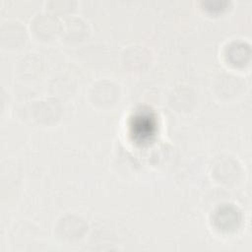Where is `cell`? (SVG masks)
Here are the masks:
<instances>
[{"mask_svg": "<svg viewBox=\"0 0 252 252\" xmlns=\"http://www.w3.org/2000/svg\"><path fill=\"white\" fill-rule=\"evenodd\" d=\"M243 168L240 161L233 156L221 155L212 164V175L221 184H234L240 180Z\"/></svg>", "mask_w": 252, "mask_h": 252, "instance_id": "1", "label": "cell"}, {"mask_svg": "<svg viewBox=\"0 0 252 252\" xmlns=\"http://www.w3.org/2000/svg\"><path fill=\"white\" fill-rule=\"evenodd\" d=\"M30 31L37 40L48 41L59 35L60 22L48 11L38 12L30 21Z\"/></svg>", "mask_w": 252, "mask_h": 252, "instance_id": "2", "label": "cell"}, {"mask_svg": "<svg viewBox=\"0 0 252 252\" xmlns=\"http://www.w3.org/2000/svg\"><path fill=\"white\" fill-rule=\"evenodd\" d=\"M119 86L114 82L102 79L94 82L89 90V100L97 107H109L113 105L119 97Z\"/></svg>", "mask_w": 252, "mask_h": 252, "instance_id": "3", "label": "cell"}, {"mask_svg": "<svg viewBox=\"0 0 252 252\" xmlns=\"http://www.w3.org/2000/svg\"><path fill=\"white\" fill-rule=\"evenodd\" d=\"M31 116L39 125H52L61 116V105L55 98L44 97L37 99L31 105Z\"/></svg>", "mask_w": 252, "mask_h": 252, "instance_id": "4", "label": "cell"}, {"mask_svg": "<svg viewBox=\"0 0 252 252\" xmlns=\"http://www.w3.org/2000/svg\"><path fill=\"white\" fill-rule=\"evenodd\" d=\"M88 223L85 220L75 214H67L62 216L56 224L57 236L66 241L79 240L86 234Z\"/></svg>", "mask_w": 252, "mask_h": 252, "instance_id": "5", "label": "cell"}, {"mask_svg": "<svg viewBox=\"0 0 252 252\" xmlns=\"http://www.w3.org/2000/svg\"><path fill=\"white\" fill-rule=\"evenodd\" d=\"M27 40V30L17 20H8L2 23L0 28V43L4 48L17 49L23 46Z\"/></svg>", "mask_w": 252, "mask_h": 252, "instance_id": "6", "label": "cell"}, {"mask_svg": "<svg viewBox=\"0 0 252 252\" xmlns=\"http://www.w3.org/2000/svg\"><path fill=\"white\" fill-rule=\"evenodd\" d=\"M244 87L242 78L234 73H220L215 80L214 91L220 98L229 99L241 94Z\"/></svg>", "mask_w": 252, "mask_h": 252, "instance_id": "7", "label": "cell"}, {"mask_svg": "<svg viewBox=\"0 0 252 252\" xmlns=\"http://www.w3.org/2000/svg\"><path fill=\"white\" fill-rule=\"evenodd\" d=\"M87 23L78 16H67L60 22L59 35L67 43H78L88 35Z\"/></svg>", "mask_w": 252, "mask_h": 252, "instance_id": "8", "label": "cell"}, {"mask_svg": "<svg viewBox=\"0 0 252 252\" xmlns=\"http://www.w3.org/2000/svg\"><path fill=\"white\" fill-rule=\"evenodd\" d=\"M222 55L225 62L230 66H245L250 60V45L242 40H232L224 46Z\"/></svg>", "mask_w": 252, "mask_h": 252, "instance_id": "9", "label": "cell"}, {"mask_svg": "<svg viewBox=\"0 0 252 252\" xmlns=\"http://www.w3.org/2000/svg\"><path fill=\"white\" fill-rule=\"evenodd\" d=\"M148 50L144 46L134 45L129 46L124 50L122 54L124 60L123 63L126 67L131 69H140L148 64L150 56Z\"/></svg>", "mask_w": 252, "mask_h": 252, "instance_id": "10", "label": "cell"}, {"mask_svg": "<svg viewBox=\"0 0 252 252\" xmlns=\"http://www.w3.org/2000/svg\"><path fill=\"white\" fill-rule=\"evenodd\" d=\"M182 101L181 111H186L191 108V104L194 103V94L191 89L186 87H180L170 94L169 104L172 108H177L178 104Z\"/></svg>", "mask_w": 252, "mask_h": 252, "instance_id": "11", "label": "cell"}, {"mask_svg": "<svg viewBox=\"0 0 252 252\" xmlns=\"http://www.w3.org/2000/svg\"><path fill=\"white\" fill-rule=\"evenodd\" d=\"M76 3L73 0H50L46 2V9L53 15H65L72 12Z\"/></svg>", "mask_w": 252, "mask_h": 252, "instance_id": "12", "label": "cell"}, {"mask_svg": "<svg viewBox=\"0 0 252 252\" xmlns=\"http://www.w3.org/2000/svg\"><path fill=\"white\" fill-rule=\"evenodd\" d=\"M29 61H30L29 65H28L27 61L25 60V58H23L22 62H19V63H21L20 72L24 76L32 77L35 73L39 72L41 63H40L39 59L37 57H34V56H29Z\"/></svg>", "mask_w": 252, "mask_h": 252, "instance_id": "13", "label": "cell"}]
</instances>
